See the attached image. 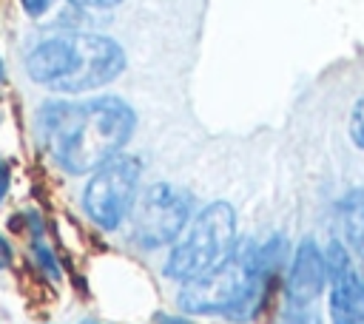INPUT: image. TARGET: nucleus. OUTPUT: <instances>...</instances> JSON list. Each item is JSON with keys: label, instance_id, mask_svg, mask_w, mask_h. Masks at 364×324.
<instances>
[{"label": "nucleus", "instance_id": "obj_1", "mask_svg": "<svg viewBox=\"0 0 364 324\" xmlns=\"http://www.w3.org/2000/svg\"><path fill=\"white\" fill-rule=\"evenodd\" d=\"M136 128L134 108L119 97L51 99L37 111V134L68 173L97 171L117 156Z\"/></svg>", "mask_w": 364, "mask_h": 324}, {"label": "nucleus", "instance_id": "obj_2", "mask_svg": "<svg viewBox=\"0 0 364 324\" xmlns=\"http://www.w3.org/2000/svg\"><path fill=\"white\" fill-rule=\"evenodd\" d=\"M284 250V236H273L262 247L250 239H236V247L216 270L182 284L176 296L179 310L191 315H228L236 321L250 318L259 310Z\"/></svg>", "mask_w": 364, "mask_h": 324}, {"label": "nucleus", "instance_id": "obj_3", "mask_svg": "<svg viewBox=\"0 0 364 324\" xmlns=\"http://www.w3.org/2000/svg\"><path fill=\"white\" fill-rule=\"evenodd\" d=\"M122 68V45L102 34H57L37 43L26 57L28 77L63 94L100 88L117 80Z\"/></svg>", "mask_w": 364, "mask_h": 324}, {"label": "nucleus", "instance_id": "obj_4", "mask_svg": "<svg viewBox=\"0 0 364 324\" xmlns=\"http://www.w3.org/2000/svg\"><path fill=\"white\" fill-rule=\"evenodd\" d=\"M233 247H236V213L228 202H210L179 233L165 261V276L182 284L196 281L205 273L216 270L230 256Z\"/></svg>", "mask_w": 364, "mask_h": 324}, {"label": "nucleus", "instance_id": "obj_5", "mask_svg": "<svg viewBox=\"0 0 364 324\" xmlns=\"http://www.w3.org/2000/svg\"><path fill=\"white\" fill-rule=\"evenodd\" d=\"M139 159L117 153L108 162H102L82 193V207L102 230H117L122 219L134 210L136 188H139Z\"/></svg>", "mask_w": 364, "mask_h": 324}, {"label": "nucleus", "instance_id": "obj_6", "mask_svg": "<svg viewBox=\"0 0 364 324\" xmlns=\"http://www.w3.org/2000/svg\"><path fill=\"white\" fill-rule=\"evenodd\" d=\"M191 210L193 199L188 190L168 182H156L136 199L134 239L142 247H162L168 242H176L191 222Z\"/></svg>", "mask_w": 364, "mask_h": 324}, {"label": "nucleus", "instance_id": "obj_7", "mask_svg": "<svg viewBox=\"0 0 364 324\" xmlns=\"http://www.w3.org/2000/svg\"><path fill=\"white\" fill-rule=\"evenodd\" d=\"M324 284H327V256L307 236L299 242L290 273H287L282 324H321L316 301Z\"/></svg>", "mask_w": 364, "mask_h": 324}, {"label": "nucleus", "instance_id": "obj_8", "mask_svg": "<svg viewBox=\"0 0 364 324\" xmlns=\"http://www.w3.org/2000/svg\"><path fill=\"white\" fill-rule=\"evenodd\" d=\"M324 256L330 284V321L364 324V279L358 276L350 250L341 242H330Z\"/></svg>", "mask_w": 364, "mask_h": 324}, {"label": "nucleus", "instance_id": "obj_9", "mask_svg": "<svg viewBox=\"0 0 364 324\" xmlns=\"http://www.w3.org/2000/svg\"><path fill=\"white\" fill-rule=\"evenodd\" d=\"M338 216L347 244L358 256H364V190H350L338 205Z\"/></svg>", "mask_w": 364, "mask_h": 324}, {"label": "nucleus", "instance_id": "obj_10", "mask_svg": "<svg viewBox=\"0 0 364 324\" xmlns=\"http://www.w3.org/2000/svg\"><path fill=\"white\" fill-rule=\"evenodd\" d=\"M34 256H37V264L51 276V279H60V264H57V259H54V253L43 244V239H40V233L34 236Z\"/></svg>", "mask_w": 364, "mask_h": 324}, {"label": "nucleus", "instance_id": "obj_11", "mask_svg": "<svg viewBox=\"0 0 364 324\" xmlns=\"http://www.w3.org/2000/svg\"><path fill=\"white\" fill-rule=\"evenodd\" d=\"M350 139L355 142V148L364 151V97L353 105V114H350Z\"/></svg>", "mask_w": 364, "mask_h": 324}, {"label": "nucleus", "instance_id": "obj_12", "mask_svg": "<svg viewBox=\"0 0 364 324\" xmlns=\"http://www.w3.org/2000/svg\"><path fill=\"white\" fill-rule=\"evenodd\" d=\"M20 3H23V9H26L31 17H40V14L51 6V0H20Z\"/></svg>", "mask_w": 364, "mask_h": 324}, {"label": "nucleus", "instance_id": "obj_13", "mask_svg": "<svg viewBox=\"0 0 364 324\" xmlns=\"http://www.w3.org/2000/svg\"><path fill=\"white\" fill-rule=\"evenodd\" d=\"M71 3L85 6V9H114V6H119L122 0H71Z\"/></svg>", "mask_w": 364, "mask_h": 324}, {"label": "nucleus", "instance_id": "obj_14", "mask_svg": "<svg viewBox=\"0 0 364 324\" xmlns=\"http://www.w3.org/2000/svg\"><path fill=\"white\" fill-rule=\"evenodd\" d=\"M9 264H11V244L0 236V270H3V267H9Z\"/></svg>", "mask_w": 364, "mask_h": 324}, {"label": "nucleus", "instance_id": "obj_15", "mask_svg": "<svg viewBox=\"0 0 364 324\" xmlns=\"http://www.w3.org/2000/svg\"><path fill=\"white\" fill-rule=\"evenodd\" d=\"M6 193H9V165L0 159V202H3Z\"/></svg>", "mask_w": 364, "mask_h": 324}, {"label": "nucleus", "instance_id": "obj_16", "mask_svg": "<svg viewBox=\"0 0 364 324\" xmlns=\"http://www.w3.org/2000/svg\"><path fill=\"white\" fill-rule=\"evenodd\" d=\"M159 324H191L188 318H176V315H159Z\"/></svg>", "mask_w": 364, "mask_h": 324}, {"label": "nucleus", "instance_id": "obj_17", "mask_svg": "<svg viewBox=\"0 0 364 324\" xmlns=\"http://www.w3.org/2000/svg\"><path fill=\"white\" fill-rule=\"evenodd\" d=\"M0 82H3V63H0Z\"/></svg>", "mask_w": 364, "mask_h": 324}, {"label": "nucleus", "instance_id": "obj_18", "mask_svg": "<svg viewBox=\"0 0 364 324\" xmlns=\"http://www.w3.org/2000/svg\"><path fill=\"white\" fill-rule=\"evenodd\" d=\"M82 324H97V321H82Z\"/></svg>", "mask_w": 364, "mask_h": 324}]
</instances>
